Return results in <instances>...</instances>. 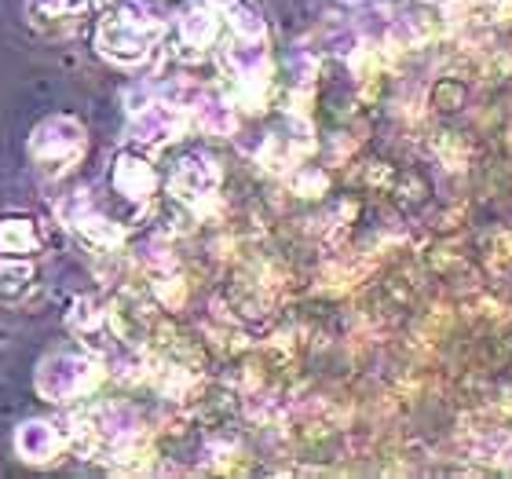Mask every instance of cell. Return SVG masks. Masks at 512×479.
I'll list each match as a JSON object with an SVG mask.
<instances>
[{"instance_id": "cell-5", "label": "cell", "mask_w": 512, "mask_h": 479, "mask_svg": "<svg viewBox=\"0 0 512 479\" xmlns=\"http://www.w3.org/2000/svg\"><path fill=\"white\" fill-rule=\"evenodd\" d=\"M132 139L139 147H161L183 132V110L172 103H147V107L132 110Z\"/></svg>"}, {"instance_id": "cell-3", "label": "cell", "mask_w": 512, "mask_h": 479, "mask_svg": "<svg viewBox=\"0 0 512 479\" xmlns=\"http://www.w3.org/2000/svg\"><path fill=\"white\" fill-rule=\"evenodd\" d=\"M103 381L99 362L85 352H59L48 355L37 370V392L48 403H74L85 399L88 392H96V384Z\"/></svg>"}, {"instance_id": "cell-8", "label": "cell", "mask_w": 512, "mask_h": 479, "mask_svg": "<svg viewBox=\"0 0 512 479\" xmlns=\"http://www.w3.org/2000/svg\"><path fill=\"white\" fill-rule=\"evenodd\" d=\"M227 74L238 77L242 85H260L267 77V48L264 37H235L231 48H224Z\"/></svg>"}, {"instance_id": "cell-7", "label": "cell", "mask_w": 512, "mask_h": 479, "mask_svg": "<svg viewBox=\"0 0 512 479\" xmlns=\"http://www.w3.org/2000/svg\"><path fill=\"white\" fill-rule=\"evenodd\" d=\"M15 450H19L22 461L30 465H48L52 458H59L63 450V432L52 421H26L15 432Z\"/></svg>"}, {"instance_id": "cell-9", "label": "cell", "mask_w": 512, "mask_h": 479, "mask_svg": "<svg viewBox=\"0 0 512 479\" xmlns=\"http://www.w3.org/2000/svg\"><path fill=\"white\" fill-rule=\"evenodd\" d=\"M63 220L74 227L77 235H85L88 242H96V245H110V242H118L121 238V231L114 227V220L99 213L88 198H70V202H63Z\"/></svg>"}, {"instance_id": "cell-14", "label": "cell", "mask_w": 512, "mask_h": 479, "mask_svg": "<svg viewBox=\"0 0 512 479\" xmlns=\"http://www.w3.org/2000/svg\"><path fill=\"white\" fill-rule=\"evenodd\" d=\"M33 267L26 256H0V293L4 297H19L22 289H30Z\"/></svg>"}, {"instance_id": "cell-2", "label": "cell", "mask_w": 512, "mask_h": 479, "mask_svg": "<svg viewBox=\"0 0 512 479\" xmlns=\"http://www.w3.org/2000/svg\"><path fill=\"white\" fill-rule=\"evenodd\" d=\"M88 136L85 125L70 114H52L33 128L30 136V161L41 176H66L77 161L85 158Z\"/></svg>"}, {"instance_id": "cell-10", "label": "cell", "mask_w": 512, "mask_h": 479, "mask_svg": "<svg viewBox=\"0 0 512 479\" xmlns=\"http://www.w3.org/2000/svg\"><path fill=\"white\" fill-rule=\"evenodd\" d=\"M216 33H220V11L209 4V0H198L180 15V41L194 52H205L216 44Z\"/></svg>"}, {"instance_id": "cell-11", "label": "cell", "mask_w": 512, "mask_h": 479, "mask_svg": "<svg viewBox=\"0 0 512 479\" xmlns=\"http://www.w3.org/2000/svg\"><path fill=\"white\" fill-rule=\"evenodd\" d=\"M41 253V235L30 216L11 213L0 216V256H37Z\"/></svg>"}, {"instance_id": "cell-6", "label": "cell", "mask_w": 512, "mask_h": 479, "mask_svg": "<svg viewBox=\"0 0 512 479\" xmlns=\"http://www.w3.org/2000/svg\"><path fill=\"white\" fill-rule=\"evenodd\" d=\"M216 183H220V169L205 154H187L176 165V172H172V191L180 194L183 202H202V198H209L216 191Z\"/></svg>"}, {"instance_id": "cell-15", "label": "cell", "mask_w": 512, "mask_h": 479, "mask_svg": "<svg viewBox=\"0 0 512 479\" xmlns=\"http://www.w3.org/2000/svg\"><path fill=\"white\" fill-rule=\"evenodd\" d=\"M37 19H77L92 8V0H26Z\"/></svg>"}, {"instance_id": "cell-12", "label": "cell", "mask_w": 512, "mask_h": 479, "mask_svg": "<svg viewBox=\"0 0 512 479\" xmlns=\"http://www.w3.org/2000/svg\"><path fill=\"white\" fill-rule=\"evenodd\" d=\"M209 4L220 11V19L231 22L235 37H264L267 33L264 15H260L253 0H209Z\"/></svg>"}, {"instance_id": "cell-4", "label": "cell", "mask_w": 512, "mask_h": 479, "mask_svg": "<svg viewBox=\"0 0 512 479\" xmlns=\"http://www.w3.org/2000/svg\"><path fill=\"white\" fill-rule=\"evenodd\" d=\"M110 187H114V194H118L121 202L143 209V205L154 198L158 172H154V165H150L143 154H136V150H121L118 158H114V169H110Z\"/></svg>"}, {"instance_id": "cell-13", "label": "cell", "mask_w": 512, "mask_h": 479, "mask_svg": "<svg viewBox=\"0 0 512 479\" xmlns=\"http://www.w3.org/2000/svg\"><path fill=\"white\" fill-rule=\"evenodd\" d=\"M194 114H198V121H202L209 132H220V136L235 132V107H227L220 96H198Z\"/></svg>"}, {"instance_id": "cell-1", "label": "cell", "mask_w": 512, "mask_h": 479, "mask_svg": "<svg viewBox=\"0 0 512 479\" xmlns=\"http://www.w3.org/2000/svg\"><path fill=\"white\" fill-rule=\"evenodd\" d=\"M161 37H165V19L147 0H118L114 8L103 11L96 26V48L110 63L121 66L143 63Z\"/></svg>"}]
</instances>
